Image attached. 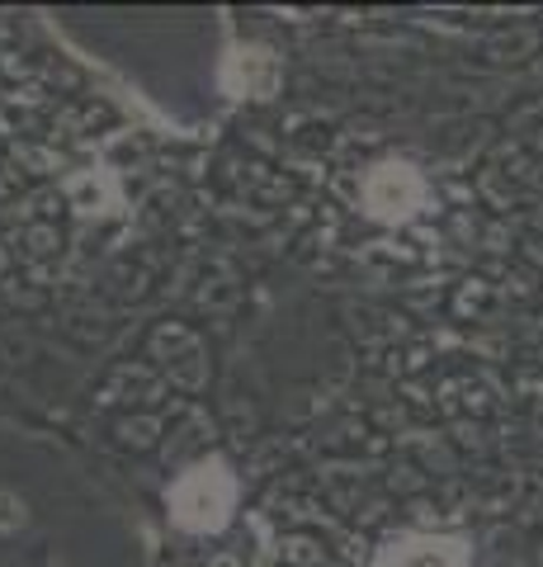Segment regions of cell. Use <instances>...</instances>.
<instances>
[{
  "mask_svg": "<svg viewBox=\"0 0 543 567\" xmlns=\"http://www.w3.org/2000/svg\"><path fill=\"white\" fill-rule=\"evenodd\" d=\"M213 473H218V468H213ZM213 473L203 468V473L189 477L180 492H175V502H180V516H185V520H199V525L218 520V511H222V502H227V492H222V496L208 492V477H213Z\"/></svg>",
  "mask_w": 543,
  "mask_h": 567,
  "instance_id": "obj_1",
  "label": "cell"
},
{
  "mask_svg": "<svg viewBox=\"0 0 543 567\" xmlns=\"http://www.w3.org/2000/svg\"><path fill=\"white\" fill-rule=\"evenodd\" d=\"M397 567H449V558H445V554H435V548H420V554L401 558Z\"/></svg>",
  "mask_w": 543,
  "mask_h": 567,
  "instance_id": "obj_2",
  "label": "cell"
}]
</instances>
